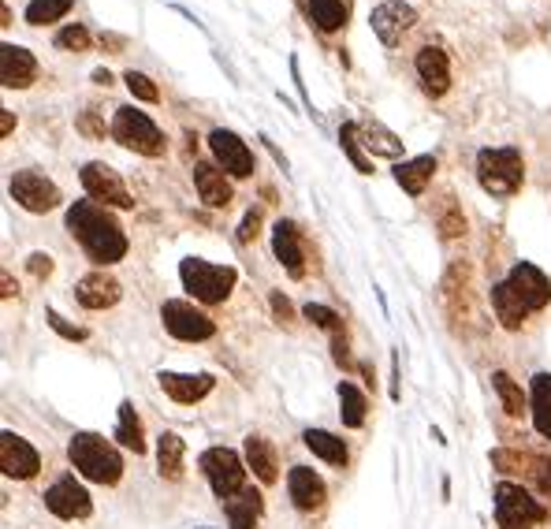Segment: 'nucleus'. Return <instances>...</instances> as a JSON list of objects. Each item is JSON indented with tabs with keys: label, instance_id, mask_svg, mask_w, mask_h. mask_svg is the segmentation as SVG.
<instances>
[{
	"label": "nucleus",
	"instance_id": "nucleus-30",
	"mask_svg": "<svg viewBox=\"0 0 551 529\" xmlns=\"http://www.w3.org/2000/svg\"><path fill=\"white\" fill-rule=\"evenodd\" d=\"M339 418H343V425L347 429H362L365 425V410H369V403H365V395L350 384V380H339Z\"/></svg>",
	"mask_w": 551,
	"mask_h": 529
},
{
	"label": "nucleus",
	"instance_id": "nucleus-37",
	"mask_svg": "<svg viewBox=\"0 0 551 529\" xmlns=\"http://www.w3.org/2000/svg\"><path fill=\"white\" fill-rule=\"evenodd\" d=\"M339 142H343V150H347V157L354 161V168H358V172H373V168H369V161H365L362 153H358V123H343Z\"/></svg>",
	"mask_w": 551,
	"mask_h": 529
},
{
	"label": "nucleus",
	"instance_id": "nucleus-40",
	"mask_svg": "<svg viewBox=\"0 0 551 529\" xmlns=\"http://www.w3.org/2000/svg\"><path fill=\"white\" fill-rule=\"evenodd\" d=\"M302 313H306V317H310V321H313L317 328L339 332V313H336V310H328V306H313V302H310V306H306Z\"/></svg>",
	"mask_w": 551,
	"mask_h": 529
},
{
	"label": "nucleus",
	"instance_id": "nucleus-12",
	"mask_svg": "<svg viewBox=\"0 0 551 529\" xmlns=\"http://www.w3.org/2000/svg\"><path fill=\"white\" fill-rule=\"evenodd\" d=\"M209 146H213V157L220 161V168H224L228 176H235V179L254 176V153H250V146H246L235 131L216 127L213 135H209Z\"/></svg>",
	"mask_w": 551,
	"mask_h": 529
},
{
	"label": "nucleus",
	"instance_id": "nucleus-27",
	"mask_svg": "<svg viewBox=\"0 0 551 529\" xmlns=\"http://www.w3.org/2000/svg\"><path fill=\"white\" fill-rule=\"evenodd\" d=\"M432 172H436V157H414V161H403L395 168V183L417 198V194H425Z\"/></svg>",
	"mask_w": 551,
	"mask_h": 529
},
{
	"label": "nucleus",
	"instance_id": "nucleus-29",
	"mask_svg": "<svg viewBox=\"0 0 551 529\" xmlns=\"http://www.w3.org/2000/svg\"><path fill=\"white\" fill-rule=\"evenodd\" d=\"M529 407H533V425L544 440H551V373H537L533 377V395H529Z\"/></svg>",
	"mask_w": 551,
	"mask_h": 529
},
{
	"label": "nucleus",
	"instance_id": "nucleus-2",
	"mask_svg": "<svg viewBox=\"0 0 551 529\" xmlns=\"http://www.w3.org/2000/svg\"><path fill=\"white\" fill-rule=\"evenodd\" d=\"M68 459H71V466H75L86 481H94V485H116V481L123 477L120 451L112 448L108 440L94 436V433H75L71 436Z\"/></svg>",
	"mask_w": 551,
	"mask_h": 529
},
{
	"label": "nucleus",
	"instance_id": "nucleus-10",
	"mask_svg": "<svg viewBox=\"0 0 551 529\" xmlns=\"http://www.w3.org/2000/svg\"><path fill=\"white\" fill-rule=\"evenodd\" d=\"M45 507H49L56 518L75 522V518H90V511H94V500H90V492L82 489L75 477L64 474L60 481H53V485H49V492H45Z\"/></svg>",
	"mask_w": 551,
	"mask_h": 529
},
{
	"label": "nucleus",
	"instance_id": "nucleus-33",
	"mask_svg": "<svg viewBox=\"0 0 551 529\" xmlns=\"http://www.w3.org/2000/svg\"><path fill=\"white\" fill-rule=\"evenodd\" d=\"M116 440H120L123 448H131L135 455L146 451V436H142V421H138L135 407L131 403H123L120 407V425H116Z\"/></svg>",
	"mask_w": 551,
	"mask_h": 529
},
{
	"label": "nucleus",
	"instance_id": "nucleus-21",
	"mask_svg": "<svg viewBox=\"0 0 551 529\" xmlns=\"http://www.w3.org/2000/svg\"><path fill=\"white\" fill-rule=\"evenodd\" d=\"M38 75V64H34V56L27 49H19V45H4L0 49V82L8 86V90H23L30 86Z\"/></svg>",
	"mask_w": 551,
	"mask_h": 529
},
{
	"label": "nucleus",
	"instance_id": "nucleus-5",
	"mask_svg": "<svg viewBox=\"0 0 551 529\" xmlns=\"http://www.w3.org/2000/svg\"><path fill=\"white\" fill-rule=\"evenodd\" d=\"M496 522L499 529H533L548 522V507L533 500L522 485L514 481H499L496 485Z\"/></svg>",
	"mask_w": 551,
	"mask_h": 529
},
{
	"label": "nucleus",
	"instance_id": "nucleus-26",
	"mask_svg": "<svg viewBox=\"0 0 551 529\" xmlns=\"http://www.w3.org/2000/svg\"><path fill=\"white\" fill-rule=\"evenodd\" d=\"M183 455H187L183 436L164 433L157 440V470H161L164 481H183Z\"/></svg>",
	"mask_w": 551,
	"mask_h": 529
},
{
	"label": "nucleus",
	"instance_id": "nucleus-3",
	"mask_svg": "<svg viewBox=\"0 0 551 529\" xmlns=\"http://www.w3.org/2000/svg\"><path fill=\"white\" fill-rule=\"evenodd\" d=\"M522 179H525V161L514 146L477 153V183H481L492 198H511V194H518V190H522Z\"/></svg>",
	"mask_w": 551,
	"mask_h": 529
},
{
	"label": "nucleus",
	"instance_id": "nucleus-8",
	"mask_svg": "<svg viewBox=\"0 0 551 529\" xmlns=\"http://www.w3.org/2000/svg\"><path fill=\"white\" fill-rule=\"evenodd\" d=\"M198 466H202L205 481L213 485V492L220 496V503L246 489V466H242V459L231 448H209L198 459Z\"/></svg>",
	"mask_w": 551,
	"mask_h": 529
},
{
	"label": "nucleus",
	"instance_id": "nucleus-47",
	"mask_svg": "<svg viewBox=\"0 0 551 529\" xmlns=\"http://www.w3.org/2000/svg\"><path fill=\"white\" fill-rule=\"evenodd\" d=\"M94 82H101V86H108V82H112V75H108V71H94Z\"/></svg>",
	"mask_w": 551,
	"mask_h": 529
},
{
	"label": "nucleus",
	"instance_id": "nucleus-17",
	"mask_svg": "<svg viewBox=\"0 0 551 529\" xmlns=\"http://www.w3.org/2000/svg\"><path fill=\"white\" fill-rule=\"evenodd\" d=\"M414 68L421 86H425V94L444 97L447 90H451V60H447V53L440 45H425V49L417 53Z\"/></svg>",
	"mask_w": 551,
	"mask_h": 529
},
{
	"label": "nucleus",
	"instance_id": "nucleus-16",
	"mask_svg": "<svg viewBox=\"0 0 551 529\" xmlns=\"http://www.w3.org/2000/svg\"><path fill=\"white\" fill-rule=\"evenodd\" d=\"M507 284L518 291V299L529 306V313L544 310L551 302V280L537 269V265H529V261H518V265H514L511 276H507Z\"/></svg>",
	"mask_w": 551,
	"mask_h": 529
},
{
	"label": "nucleus",
	"instance_id": "nucleus-6",
	"mask_svg": "<svg viewBox=\"0 0 551 529\" xmlns=\"http://www.w3.org/2000/svg\"><path fill=\"white\" fill-rule=\"evenodd\" d=\"M112 138L120 142L123 150H135V153H142V157H161L164 153V135L157 131V123L149 120L146 112H138L135 105L116 109Z\"/></svg>",
	"mask_w": 551,
	"mask_h": 529
},
{
	"label": "nucleus",
	"instance_id": "nucleus-32",
	"mask_svg": "<svg viewBox=\"0 0 551 529\" xmlns=\"http://www.w3.org/2000/svg\"><path fill=\"white\" fill-rule=\"evenodd\" d=\"M365 135V146H369V153H377V157H403V142H399V135H391L384 123H365L362 127Z\"/></svg>",
	"mask_w": 551,
	"mask_h": 529
},
{
	"label": "nucleus",
	"instance_id": "nucleus-28",
	"mask_svg": "<svg viewBox=\"0 0 551 529\" xmlns=\"http://www.w3.org/2000/svg\"><path fill=\"white\" fill-rule=\"evenodd\" d=\"M302 444L317 455V459H324L328 466H347V444L339 440V436H332V433H324V429H306L302 433Z\"/></svg>",
	"mask_w": 551,
	"mask_h": 529
},
{
	"label": "nucleus",
	"instance_id": "nucleus-43",
	"mask_svg": "<svg viewBox=\"0 0 551 529\" xmlns=\"http://www.w3.org/2000/svg\"><path fill=\"white\" fill-rule=\"evenodd\" d=\"M272 313H276V321H280V325H287V321H291V317H295V310H291V302L283 299L280 291H272Z\"/></svg>",
	"mask_w": 551,
	"mask_h": 529
},
{
	"label": "nucleus",
	"instance_id": "nucleus-22",
	"mask_svg": "<svg viewBox=\"0 0 551 529\" xmlns=\"http://www.w3.org/2000/svg\"><path fill=\"white\" fill-rule=\"evenodd\" d=\"M246 466L254 470V477L261 485H272L280 477V459H276V448H272L269 436H246Z\"/></svg>",
	"mask_w": 551,
	"mask_h": 529
},
{
	"label": "nucleus",
	"instance_id": "nucleus-42",
	"mask_svg": "<svg viewBox=\"0 0 551 529\" xmlns=\"http://www.w3.org/2000/svg\"><path fill=\"white\" fill-rule=\"evenodd\" d=\"M257 228H261V209H250L246 220H242V228H239V243H250V239L257 235Z\"/></svg>",
	"mask_w": 551,
	"mask_h": 529
},
{
	"label": "nucleus",
	"instance_id": "nucleus-36",
	"mask_svg": "<svg viewBox=\"0 0 551 529\" xmlns=\"http://www.w3.org/2000/svg\"><path fill=\"white\" fill-rule=\"evenodd\" d=\"M71 12V0H30L27 4V23L30 27H45V23H56L60 15Z\"/></svg>",
	"mask_w": 551,
	"mask_h": 529
},
{
	"label": "nucleus",
	"instance_id": "nucleus-18",
	"mask_svg": "<svg viewBox=\"0 0 551 529\" xmlns=\"http://www.w3.org/2000/svg\"><path fill=\"white\" fill-rule=\"evenodd\" d=\"M272 250H276V258H280V265L287 269L291 280H302V276H306V250H302L298 228L291 220H280V224L272 228Z\"/></svg>",
	"mask_w": 551,
	"mask_h": 529
},
{
	"label": "nucleus",
	"instance_id": "nucleus-38",
	"mask_svg": "<svg viewBox=\"0 0 551 529\" xmlns=\"http://www.w3.org/2000/svg\"><path fill=\"white\" fill-rule=\"evenodd\" d=\"M123 82H127V90H131L138 101H149V105H153V101H161V90H157L153 79H146L142 71H127V79Z\"/></svg>",
	"mask_w": 551,
	"mask_h": 529
},
{
	"label": "nucleus",
	"instance_id": "nucleus-13",
	"mask_svg": "<svg viewBox=\"0 0 551 529\" xmlns=\"http://www.w3.org/2000/svg\"><path fill=\"white\" fill-rule=\"evenodd\" d=\"M0 470H4V477L27 481V477H34L41 470V455L30 448L23 436L0 433Z\"/></svg>",
	"mask_w": 551,
	"mask_h": 529
},
{
	"label": "nucleus",
	"instance_id": "nucleus-7",
	"mask_svg": "<svg viewBox=\"0 0 551 529\" xmlns=\"http://www.w3.org/2000/svg\"><path fill=\"white\" fill-rule=\"evenodd\" d=\"M161 321L168 328V336L183 343H202V340H213L216 336V321L209 313H202L194 302H183V299H172L161 306Z\"/></svg>",
	"mask_w": 551,
	"mask_h": 529
},
{
	"label": "nucleus",
	"instance_id": "nucleus-11",
	"mask_svg": "<svg viewBox=\"0 0 551 529\" xmlns=\"http://www.w3.org/2000/svg\"><path fill=\"white\" fill-rule=\"evenodd\" d=\"M12 198L27 213H49V209H56L60 205V190H56V183H49V179L41 176V172H15L12 176Z\"/></svg>",
	"mask_w": 551,
	"mask_h": 529
},
{
	"label": "nucleus",
	"instance_id": "nucleus-31",
	"mask_svg": "<svg viewBox=\"0 0 551 529\" xmlns=\"http://www.w3.org/2000/svg\"><path fill=\"white\" fill-rule=\"evenodd\" d=\"M310 15L324 34H332V30H339L343 23H347L350 0H310Z\"/></svg>",
	"mask_w": 551,
	"mask_h": 529
},
{
	"label": "nucleus",
	"instance_id": "nucleus-1",
	"mask_svg": "<svg viewBox=\"0 0 551 529\" xmlns=\"http://www.w3.org/2000/svg\"><path fill=\"white\" fill-rule=\"evenodd\" d=\"M68 231L82 243L97 265H116L127 254V235H123L120 220L97 202H75L68 209Z\"/></svg>",
	"mask_w": 551,
	"mask_h": 529
},
{
	"label": "nucleus",
	"instance_id": "nucleus-15",
	"mask_svg": "<svg viewBox=\"0 0 551 529\" xmlns=\"http://www.w3.org/2000/svg\"><path fill=\"white\" fill-rule=\"evenodd\" d=\"M369 23H373V34H377L384 45H399L406 30L417 23V12L406 4V0H384Z\"/></svg>",
	"mask_w": 551,
	"mask_h": 529
},
{
	"label": "nucleus",
	"instance_id": "nucleus-25",
	"mask_svg": "<svg viewBox=\"0 0 551 529\" xmlns=\"http://www.w3.org/2000/svg\"><path fill=\"white\" fill-rule=\"evenodd\" d=\"M492 310H496V317H499V325L503 328H522L525 325V317H529V306H525L522 299H518V291H514L507 280L503 284H496L492 287Z\"/></svg>",
	"mask_w": 551,
	"mask_h": 529
},
{
	"label": "nucleus",
	"instance_id": "nucleus-9",
	"mask_svg": "<svg viewBox=\"0 0 551 529\" xmlns=\"http://www.w3.org/2000/svg\"><path fill=\"white\" fill-rule=\"evenodd\" d=\"M82 187H86V194H90L94 202L116 205V209H131V205H135V198L127 194V187H123L120 172L101 161L82 164Z\"/></svg>",
	"mask_w": 551,
	"mask_h": 529
},
{
	"label": "nucleus",
	"instance_id": "nucleus-23",
	"mask_svg": "<svg viewBox=\"0 0 551 529\" xmlns=\"http://www.w3.org/2000/svg\"><path fill=\"white\" fill-rule=\"evenodd\" d=\"M194 187H198V194H202V202L209 205V209H228L231 205V183L213 164L205 161L194 164Z\"/></svg>",
	"mask_w": 551,
	"mask_h": 529
},
{
	"label": "nucleus",
	"instance_id": "nucleus-41",
	"mask_svg": "<svg viewBox=\"0 0 551 529\" xmlns=\"http://www.w3.org/2000/svg\"><path fill=\"white\" fill-rule=\"evenodd\" d=\"M45 317H49V325H53L56 332L64 336V340H86V332H82V328H75V325H68V321H64V317H60L56 310H49Z\"/></svg>",
	"mask_w": 551,
	"mask_h": 529
},
{
	"label": "nucleus",
	"instance_id": "nucleus-45",
	"mask_svg": "<svg viewBox=\"0 0 551 529\" xmlns=\"http://www.w3.org/2000/svg\"><path fill=\"white\" fill-rule=\"evenodd\" d=\"M12 127H15V120H12V112L4 109V116H0V131H4V135H12Z\"/></svg>",
	"mask_w": 551,
	"mask_h": 529
},
{
	"label": "nucleus",
	"instance_id": "nucleus-48",
	"mask_svg": "<svg viewBox=\"0 0 551 529\" xmlns=\"http://www.w3.org/2000/svg\"><path fill=\"white\" fill-rule=\"evenodd\" d=\"M202 529H205V526H202Z\"/></svg>",
	"mask_w": 551,
	"mask_h": 529
},
{
	"label": "nucleus",
	"instance_id": "nucleus-39",
	"mask_svg": "<svg viewBox=\"0 0 551 529\" xmlns=\"http://www.w3.org/2000/svg\"><path fill=\"white\" fill-rule=\"evenodd\" d=\"M90 45V34H86V27H68L56 34V49H71V53H82Z\"/></svg>",
	"mask_w": 551,
	"mask_h": 529
},
{
	"label": "nucleus",
	"instance_id": "nucleus-4",
	"mask_svg": "<svg viewBox=\"0 0 551 529\" xmlns=\"http://www.w3.org/2000/svg\"><path fill=\"white\" fill-rule=\"evenodd\" d=\"M179 276H183V287H187L190 295L205 306H216V302H224L231 295V287H235V269L228 265H213V261H202V258H187L179 265Z\"/></svg>",
	"mask_w": 551,
	"mask_h": 529
},
{
	"label": "nucleus",
	"instance_id": "nucleus-44",
	"mask_svg": "<svg viewBox=\"0 0 551 529\" xmlns=\"http://www.w3.org/2000/svg\"><path fill=\"white\" fill-rule=\"evenodd\" d=\"M30 272H34V276H49V272H53V258H49V254H30Z\"/></svg>",
	"mask_w": 551,
	"mask_h": 529
},
{
	"label": "nucleus",
	"instance_id": "nucleus-46",
	"mask_svg": "<svg viewBox=\"0 0 551 529\" xmlns=\"http://www.w3.org/2000/svg\"><path fill=\"white\" fill-rule=\"evenodd\" d=\"M0 295H4V299H12V295H15V287H12V276H8V272H4V291H0Z\"/></svg>",
	"mask_w": 551,
	"mask_h": 529
},
{
	"label": "nucleus",
	"instance_id": "nucleus-14",
	"mask_svg": "<svg viewBox=\"0 0 551 529\" xmlns=\"http://www.w3.org/2000/svg\"><path fill=\"white\" fill-rule=\"evenodd\" d=\"M157 384H161L164 395H168L172 403L194 407V403H202L205 395L213 392L216 380L209 377V373H168V369H161V373H157Z\"/></svg>",
	"mask_w": 551,
	"mask_h": 529
},
{
	"label": "nucleus",
	"instance_id": "nucleus-20",
	"mask_svg": "<svg viewBox=\"0 0 551 529\" xmlns=\"http://www.w3.org/2000/svg\"><path fill=\"white\" fill-rule=\"evenodd\" d=\"M120 295H123L120 284L108 272H90V276H82L79 284H75V299L86 310H108V306L120 302Z\"/></svg>",
	"mask_w": 551,
	"mask_h": 529
},
{
	"label": "nucleus",
	"instance_id": "nucleus-34",
	"mask_svg": "<svg viewBox=\"0 0 551 529\" xmlns=\"http://www.w3.org/2000/svg\"><path fill=\"white\" fill-rule=\"evenodd\" d=\"M436 228H440L444 239H462V235H466V217H462V209L455 205L451 194L436 205Z\"/></svg>",
	"mask_w": 551,
	"mask_h": 529
},
{
	"label": "nucleus",
	"instance_id": "nucleus-35",
	"mask_svg": "<svg viewBox=\"0 0 551 529\" xmlns=\"http://www.w3.org/2000/svg\"><path fill=\"white\" fill-rule=\"evenodd\" d=\"M492 388H496V395H499V403H503V410L511 414V418H522L525 414V395H522V388L514 384L507 373H492Z\"/></svg>",
	"mask_w": 551,
	"mask_h": 529
},
{
	"label": "nucleus",
	"instance_id": "nucleus-24",
	"mask_svg": "<svg viewBox=\"0 0 551 529\" xmlns=\"http://www.w3.org/2000/svg\"><path fill=\"white\" fill-rule=\"evenodd\" d=\"M261 492L257 489H242L235 492L231 500H224V515H228V526L231 529H254L257 518H261Z\"/></svg>",
	"mask_w": 551,
	"mask_h": 529
},
{
	"label": "nucleus",
	"instance_id": "nucleus-19",
	"mask_svg": "<svg viewBox=\"0 0 551 529\" xmlns=\"http://www.w3.org/2000/svg\"><path fill=\"white\" fill-rule=\"evenodd\" d=\"M287 492H291V503H295L298 511H306V515L321 511L324 496H328L321 474H313L310 466H295V470L287 474Z\"/></svg>",
	"mask_w": 551,
	"mask_h": 529
}]
</instances>
